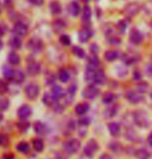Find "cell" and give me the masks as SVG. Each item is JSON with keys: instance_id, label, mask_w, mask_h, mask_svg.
<instances>
[{"instance_id": "cell-1", "label": "cell", "mask_w": 152, "mask_h": 159, "mask_svg": "<svg viewBox=\"0 0 152 159\" xmlns=\"http://www.w3.org/2000/svg\"><path fill=\"white\" fill-rule=\"evenodd\" d=\"M63 148H64V151L65 153L67 155H72L75 153L80 150L81 148V142L79 141L77 139H68L64 143L63 145Z\"/></svg>"}, {"instance_id": "cell-2", "label": "cell", "mask_w": 152, "mask_h": 159, "mask_svg": "<svg viewBox=\"0 0 152 159\" xmlns=\"http://www.w3.org/2000/svg\"><path fill=\"white\" fill-rule=\"evenodd\" d=\"M132 117H134V122L141 128H146L149 126V119H148L146 113L143 111H136L134 112Z\"/></svg>"}, {"instance_id": "cell-3", "label": "cell", "mask_w": 152, "mask_h": 159, "mask_svg": "<svg viewBox=\"0 0 152 159\" xmlns=\"http://www.w3.org/2000/svg\"><path fill=\"white\" fill-rule=\"evenodd\" d=\"M99 144L95 139H90L88 141V143L85 146L84 150H83V154L84 156H86L87 158H92L97 151H99Z\"/></svg>"}, {"instance_id": "cell-4", "label": "cell", "mask_w": 152, "mask_h": 159, "mask_svg": "<svg viewBox=\"0 0 152 159\" xmlns=\"http://www.w3.org/2000/svg\"><path fill=\"white\" fill-rule=\"evenodd\" d=\"M39 86L35 83H30L25 87V95L31 100L36 99L37 96L39 95Z\"/></svg>"}, {"instance_id": "cell-5", "label": "cell", "mask_w": 152, "mask_h": 159, "mask_svg": "<svg viewBox=\"0 0 152 159\" xmlns=\"http://www.w3.org/2000/svg\"><path fill=\"white\" fill-rule=\"evenodd\" d=\"M99 88H97L95 85H92V84L88 85L83 90V92H82L83 97L86 98V99H89V100H92L94 98H96L99 96Z\"/></svg>"}, {"instance_id": "cell-6", "label": "cell", "mask_w": 152, "mask_h": 159, "mask_svg": "<svg viewBox=\"0 0 152 159\" xmlns=\"http://www.w3.org/2000/svg\"><path fill=\"white\" fill-rule=\"evenodd\" d=\"M141 11V5L138 2H131L126 4L123 8V14L127 17H135Z\"/></svg>"}, {"instance_id": "cell-7", "label": "cell", "mask_w": 152, "mask_h": 159, "mask_svg": "<svg viewBox=\"0 0 152 159\" xmlns=\"http://www.w3.org/2000/svg\"><path fill=\"white\" fill-rule=\"evenodd\" d=\"M125 98L131 103H139L144 99V94L138 90H128L125 93Z\"/></svg>"}, {"instance_id": "cell-8", "label": "cell", "mask_w": 152, "mask_h": 159, "mask_svg": "<svg viewBox=\"0 0 152 159\" xmlns=\"http://www.w3.org/2000/svg\"><path fill=\"white\" fill-rule=\"evenodd\" d=\"M27 47H28V49L31 50L32 52H34V53H39L40 51L43 50L44 43H43L42 39H37V37H32V39H29V41H28Z\"/></svg>"}, {"instance_id": "cell-9", "label": "cell", "mask_w": 152, "mask_h": 159, "mask_svg": "<svg viewBox=\"0 0 152 159\" xmlns=\"http://www.w3.org/2000/svg\"><path fill=\"white\" fill-rule=\"evenodd\" d=\"M122 61L124 64L126 65H131V64H135L140 61V56L136 53H132V52H127V53H124L121 57Z\"/></svg>"}, {"instance_id": "cell-10", "label": "cell", "mask_w": 152, "mask_h": 159, "mask_svg": "<svg viewBox=\"0 0 152 159\" xmlns=\"http://www.w3.org/2000/svg\"><path fill=\"white\" fill-rule=\"evenodd\" d=\"M129 40L134 44H140L143 41V34L140 30L132 29L129 33Z\"/></svg>"}, {"instance_id": "cell-11", "label": "cell", "mask_w": 152, "mask_h": 159, "mask_svg": "<svg viewBox=\"0 0 152 159\" xmlns=\"http://www.w3.org/2000/svg\"><path fill=\"white\" fill-rule=\"evenodd\" d=\"M18 117L22 120L28 118L31 114H32V109L28 106V104H23L18 109Z\"/></svg>"}, {"instance_id": "cell-12", "label": "cell", "mask_w": 152, "mask_h": 159, "mask_svg": "<svg viewBox=\"0 0 152 159\" xmlns=\"http://www.w3.org/2000/svg\"><path fill=\"white\" fill-rule=\"evenodd\" d=\"M40 70V65L39 62L31 60L27 63V74L29 75H36Z\"/></svg>"}, {"instance_id": "cell-13", "label": "cell", "mask_w": 152, "mask_h": 159, "mask_svg": "<svg viewBox=\"0 0 152 159\" xmlns=\"http://www.w3.org/2000/svg\"><path fill=\"white\" fill-rule=\"evenodd\" d=\"M43 102L48 107H53L58 102V98L52 92H46L43 97Z\"/></svg>"}, {"instance_id": "cell-14", "label": "cell", "mask_w": 152, "mask_h": 159, "mask_svg": "<svg viewBox=\"0 0 152 159\" xmlns=\"http://www.w3.org/2000/svg\"><path fill=\"white\" fill-rule=\"evenodd\" d=\"M33 129H34V131L39 135H45L49 132L48 126H47L44 122H42V121H37V122L34 123Z\"/></svg>"}, {"instance_id": "cell-15", "label": "cell", "mask_w": 152, "mask_h": 159, "mask_svg": "<svg viewBox=\"0 0 152 159\" xmlns=\"http://www.w3.org/2000/svg\"><path fill=\"white\" fill-rule=\"evenodd\" d=\"M93 35V31L89 29V28H83L82 30H80L79 32V40L82 43H87L91 36Z\"/></svg>"}, {"instance_id": "cell-16", "label": "cell", "mask_w": 152, "mask_h": 159, "mask_svg": "<svg viewBox=\"0 0 152 159\" xmlns=\"http://www.w3.org/2000/svg\"><path fill=\"white\" fill-rule=\"evenodd\" d=\"M12 31H14V33L17 34L18 36H25L28 32V27H27V25L19 22V23L15 24Z\"/></svg>"}, {"instance_id": "cell-17", "label": "cell", "mask_w": 152, "mask_h": 159, "mask_svg": "<svg viewBox=\"0 0 152 159\" xmlns=\"http://www.w3.org/2000/svg\"><path fill=\"white\" fill-rule=\"evenodd\" d=\"M90 109V106L86 102H81L76 106L75 107V113L78 116H84L88 113V111Z\"/></svg>"}, {"instance_id": "cell-18", "label": "cell", "mask_w": 152, "mask_h": 159, "mask_svg": "<svg viewBox=\"0 0 152 159\" xmlns=\"http://www.w3.org/2000/svg\"><path fill=\"white\" fill-rule=\"evenodd\" d=\"M108 130H109V132H110L111 135L116 136V135H118L119 133H120L121 127H120V124L119 123L111 122V123L108 124Z\"/></svg>"}, {"instance_id": "cell-19", "label": "cell", "mask_w": 152, "mask_h": 159, "mask_svg": "<svg viewBox=\"0 0 152 159\" xmlns=\"http://www.w3.org/2000/svg\"><path fill=\"white\" fill-rule=\"evenodd\" d=\"M117 99V95L113 92H107V93L104 94L103 96V102L107 106H111V104L114 103V101Z\"/></svg>"}, {"instance_id": "cell-20", "label": "cell", "mask_w": 152, "mask_h": 159, "mask_svg": "<svg viewBox=\"0 0 152 159\" xmlns=\"http://www.w3.org/2000/svg\"><path fill=\"white\" fill-rule=\"evenodd\" d=\"M104 81H106V74H104V70H101V69H97L95 72V75H94L93 84L100 85V84H104Z\"/></svg>"}, {"instance_id": "cell-21", "label": "cell", "mask_w": 152, "mask_h": 159, "mask_svg": "<svg viewBox=\"0 0 152 159\" xmlns=\"http://www.w3.org/2000/svg\"><path fill=\"white\" fill-rule=\"evenodd\" d=\"M104 59L109 62H113L119 58V53L115 50H108L106 53H104Z\"/></svg>"}, {"instance_id": "cell-22", "label": "cell", "mask_w": 152, "mask_h": 159, "mask_svg": "<svg viewBox=\"0 0 152 159\" xmlns=\"http://www.w3.org/2000/svg\"><path fill=\"white\" fill-rule=\"evenodd\" d=\"M68 11H69V12H71V15L72 16V17H77L81 11V6L77 1H72L71 4H69Z\"/></svg>"}, {"instance_id": "cell-23", "label": "cell", "mask_w": 152, "mask_h": 159, "mask_svg": "<svg viewBox=\"0 0 152 159\" xmlns=\"http://www.w3.org/2000/svg\"><path fill=\"white\" fill-rule=\"evenodd\" d=\"M136 157H137L138 159H150L151 154L147 149L141 148V149H138V150L136 151Z\"/></svg>"}, {"instance_id": "cell-24", "label": "cell", "mask_w": 152, "mask_h": 159, "mask_svg": "<svg viewBox=\"0 0 152 159\" xmlns=\"http://www.w3.org/2000/svg\"><path fill=\"white\" fill-rule=\"evenodd\" d=\"M87 61H88V65L89 67H92V68H99V57L96 55H93V54H91V55L87 58Z\"/></svg>"}, {"instance_id": "cell-25", "label": "cell", "mask_w": 152, "mask_h": 159, "mask_svg": "<svg viewBox=\"0 0 152 159\" xmlns=\"http://www.w3.org/2000/svg\"><path fill=\"white\" fill-rule=\"evenodd\" d=\"M108 148H109L112 152H114V153H121L122 150H123V147H122L121 143L116 142V141L109 143V145H108Z\"/></svg>"}, {"instance_id": "cell-26", "label": "cell", "mask_w": 152, "mask_h": 159, "mask_svg": "<svg viewBox=\"0 0 152 159\" xmlns=\"http://www.w3.org/2000/svg\"><path fill=\"white\" fill-rule=\"evenodd\" d=\"M25 80V74L20 69H18V70H15L14 72V77H12V81L15 83H17V84H21V83H23Z\"/></svg>"}, {"instance_id": "cell-27", "label": "cell", "mask_w": 152, "mask_h": 159, "mask_svg": "<svg viewBox=\"0 0 152 159\" xmlns=\"http://www.w3.org/2000/svg\"><path fill=\"white\" fill-rule=\"evenodd\" d=\"M32 147L34 148V150L37 151V152H42L45 148V144H44V141L42 139L37 138V139H34L32 141Z\"/></svg>"}, {"instance_id": "cell-28", "label": "cell", "mask_w": 152, "mask_h": 159, "mask_svg": "<svg viewBox=\"0 0 152 159\" xmlns=\"http://www.w3.org/2000/svg\"><path fill=\"white\" fill-rule=\"evenodd\" d=\"M50 9L53 15H59L61 12V4L58 1L54 0L50 3Z\"/></svg>"}, {"instance_id": "cell-29", "label": "cell", "mask_w": 152, "mask_h": 159, "mask_svg": "<svg viewBox=\"0 0 152 159\" xmlns=\"http://www.w3.org/2000/svg\"><path fill=\"white\" fill-rule=\"evenodd\" d=\"M82 20L84 22H89L91 19V16H92V11L88 5H85L83 7V12H82Z\"/></svg>"}, {"instance_id": "cell-30", "label": "cell", "mask_w": 152, "mask_h": 159, "mask_svg": "<svg viewBox=\"0 0 152 159\" xmlns=\"http://www.w3.org/2000/svg\"><path fill=\"white\" fill-rule=\"evenodd\" d=\"M7 60H8V62L11 63L12 65H18L19 63H20V61H21L20 56H19L18 54L15 53V52H12V53L8 54Z\"/></svg>"}, {"instance_id": "cell-31", "label": "cell", "mask_w": 152, "mask_h": 159, "mask_svg": "<svg viewBox=\"0 0 152 159\" xmlns=\"http://www.w3.org/2000/svg\"><path fill=\"white\" fill-rule=\"evenodd\" d=\"M51 92H52V93L55 95L57 98H58V100L61 99V98L64 96V91H63V89L60 87V86H58V85L53 86V88H52V90H51Z\"/></svg>"}, {"instance_id": "cell-32", "label": "cell", "mask_w": 152, "mask_h": 159, "mask_svg": "<svg viewBox=\"0 0 152 159\" xmlns=\"http://www.w3.org/2000/svg\"><path fill=\"white\" fill-rule=\"evenodd\" d=\"M117 111H118V107L116 106H114V104H111V106L104 111V116H106L107 118H113V117L116 115Z\"/></svg>"}, {"instance_id": "cell-33", "label": "cell", "mask_w": 152, "mask_h": 159, "mask_svg": "<svg viewBox=\"0 0 152 159\" xmlns=\"http://www.w3.org/2000/svg\"><path fill=\"white\" fill-rule=\"evenodd\" d=\"M72 53H74V55L75 56H77L78 58H80V59H83L86 57V53H85V51L82 49V48L80 47H78V46H74L72 47Z\"/></svg>"}, {"instance_id": "cell-34", "label": "cell", "mask_w": 152, "mask_h": 159, "mask_svg": "<svg viewBox=\"0 0 152 159\" xmlns=\"http://www.w3.org/2000/svg\"><path fill=\"white\" fill-rule=\"evenodd\" d=\"M128 25H129V19H123V20L118 22L117 28H118V30L120 31V32L123 33L126 29H127Z\"/></svg>"}, {"instance_id": "cell-35", "label": "cell", "mask_w": 152, "mask_h": 159, "mask_svg": "<svg viewBox=\"0 0 152 159\" xmlns=\"http://www.w3.org/2000/svg\"><path fill=\"white\" fill-rule=\"evenodd\" d=\"M69 78H71V75H69V72L66 70V69H61V70L59 71L58 79L62 83H67L69 81Z\"/></svg>"}, {"instance_id": "cell-36", "label": "cell", "mask_w": 152, "mask_h": 159, "mask_svg": "<svg viewBox=\"0 0 152 159\" xmlns=\"http://www.w3.org/2000/svg\"><path fill=\"white\" fill-rule=\"evenodd\" d=\"M14 72H15V70L11 67V66H4V67H3V77H4L6 80H12Z\"/></svg>"}, {"instance_id": "cell-37", "label": "cell", "mask_w": 152, "mask_h": 159, "mask_svg": "<svg viewBox=\"0 0 152 159\" xmlns=\"http://www.w3.org/2000/svg\"><path fill=\"white\" fill-rule=\"evenodd\" d=\"M9 46H11L12 49L18 50V49H20L22 46V41L19 37H12V39L9 40Z\"/></svg>"}, {"instance_id": "cell-38", "label": "cell", "mask_w": 152, "mask_h": 159, "mask_svg": "<svg viewBox=\"0 0 152 159\" xmlns=\"http://www.w3.org/2000/svg\"><path fill=\"white\" fill-rule=\"evenodd\" d=\"M18 129H20V131H27L30 127V123L26 120H21L20 122L17 124Z\"/></svg>"}, {"instance_id": "cell-39", "label": "cell", "mask_w": 152, "mask_h": 159, "mask_svg": "<svg viewBox=\"0 0 152 159\" xmlns=\"http://www.w3.org/2000/svg\"><path fill=\"white\" fill-rule=\"evenodd\" d=\"M17 150L23 154L27 153V152L29 151V145H28L26 142H20L17 145Z\"/></svg>"}, {"instance_id": "cell-40", "label": "cell", "mask_w": 152, "mask_h": 159, "mask_svg": "<svg viewBox=\"0 0 152 159\" xmlns=\"http://www.w3.org/2000/svg\"><path fill=\"white\" fill-rule=\"evenodd\" d=\"M148 89H149V85H148V83H146V82H140L137 85V90L143 94L145 92L148 91Z\"/></svg>"}, {"instance_id": "cell-41", "label": "cell", "mask_w": 152, "mask_h": 159, "mask_svg": "<svg viewBox=\"0 0 152 159\" xmlns=\"http://www.w3.org/2000/svg\"><path fill=\"white\" fill-rule=\"evenodd\" d=\"M108 41H109L110 44H113V46H118V44L121 43V39H120L119 37L115 36V35L108 37Z\"/></svg>"}, {"instance_id": "cell-42", "label": "cell", "mask_w": 152, "mask_h": 159, "mask_svg": "<svg viewBox=\"0 0 152 159\" xmlns=\"http://www.w3.org/2000/svg\"><path fill=\"white\" fill-rule=\"evenodd\" d=\"M59 40L63 46H69V44H71V37L68 35H66V34H62V35L60 36Z\"/></svg>"}, {"instance_id": "cell-43", "label": "cell", "mask_w": 152, "mask_h": 159, "mask_svg": "<svg viewBox=\"0 0 152 159\" xmlns=\"http://www.w3.org/2000/svg\"><path fill=\"white\" fill-rule=\"evenodd\" d=\"M9 107V100L6 99V98H2L0 99V110L1 111H5L7 110Z\"/></svg>"}, {"instance_id": "cell-44", "label": "cell", "mask_w": 152, "mask_h": 159, "mask_svg": "<svg viewBox=\"0 0 152 159\" xmlns=\"http://www.w3.org/2000/svg\"><path fill=\"white\" fill-rule=\"evenodd\" d=\"M8 136L6 134H3V133H0V146L2 147H5L6 145L8 144Z\"/></svg>"}, {"instance_id": "cell-45", "label": "cell", "mask_w": 152, "mask_h": 159, "mask_svg": "<svg viewBox=\"0 0 152 159\" xmlns=\"http://www.w3.org/2000/svg\"><path fill=\"white\" fill-rule=\"evenodd\" d=\"M117 70H120V71H117V75H118L119 77H125V75H127V69L124 68L123 66H119V67L117 68Z\"/></svg>"}, {"instance_id": "cell-46", "label": "cell", "mask_w": 152, "mask_h": 159, "mask_svg": "<svg viewBox=\"0 0 152 159\" xmlns=\"http://www.w3.org/2000/svg\"><path fill=\"white\" fill-rule=\"evenodd\" d=\"M54 25H55V29L57 31L62 29V28H64V22L61 21V20H57L55 23H54Z\"/></svg>"}, {"instance_id": "cell-47", "label": "cell", "mask_w": 152, "mask_h": 159, "mask_svg": "<svg viewBox=\"0 0 152 159\" xmlns=\"http://www.w3.org/2000/svg\"><path fill=\"white\" fill-rule=\"evenodd\" d=\"M99 46H97L96 43H92L90 46V52H91V54H93V55H96V54L99 53Z\"/></svg>"}, {"instance_id": "cell-48", "label": "cell", "mask_w": 152, "mask_h": 159, "mask_svg": "<svg viewBox=\"0 0 152 159\" xmlns=\"http://www.w3.org/2000/svg\"><path fill=\"white\" fill-rule=\"evenodd\" d=\"M132 78H134V80H136V81H139V80H141L142 79L141 71L139 70V69H136V70H134V74H132Z\"/></svg>"}, {"instance_id": "cell-49", "label": "cell", "mask_w": 152, "mask_h": 159, "mask_svg": "<svg viewBox=\"0 0 152 159\" xmlns=\"http://www.w3.org/2000/svg\"><path fill=\"white\" fill-rule=\"evenodd\" d=\"M55 77L54 75H50V77L47 79L46 81V84L47 85H50V86H55Z\"/></svg>"}, {"instance_id": "cell-50", "label": "cell", "mask_w": 152, "mask_h": 159, "mask_svg": "<svg viewBox=\"0 0 152 159\" xmlns=\"http://www.w3.org/2000/svg\"><path fill=\"white\" fill-rule=\"evenodd\" d=\"M89 123H90V121L88 118H82L79 120V124H80L81 126H87Z\"/></svg>"}, {"instance_id": "cell-51", "label": "cell", "mask_w": 152, "mask_h": 159, "mask_svg": "<svg viewBox=\"0 0 152 159\" xmlns=\"http://www.w3.org/2000/svg\"><path fill=\"white\" fill-rule=\"evenodd\" d=\"M29 2L32 3V4H34V5L39 6V5H42L44 3V0H29Z\"/></svg>"}, {"instance_id": "cell-52", "label": "cell", "mask_w": 152, "mask_h": 159, "mask_svg": "<svg viewBox=\"0 0 152 159\" xmlns=\"http://www.w3.org/2000/svg\"><path fill=\"white\" fill-rule=\"evenodd\" d=\"M0 159H15V156L12 155V153H9V154H5V155H3V156L0 158Z\"/></svg>"}, {"instance_id": "cell-53", "label": "cell", "mask_w": 152, "mask_h": 159, "mask_svg": "<svg viewBox=\"0 0 152 159\" xmlns=\"http://www.w3.org/2000/svg\"><path fill=\"white\" fill-rule=\"evenodd\" d=\"M146 72H147V75H149L150 78H152V65H148V66H147Z\"/></svg>"}, {"instance_id": "cell-54", "label": "cell", "mask_w": 152, "mask_h": 159, "mask_svg": "<svg viewBox=\"0 0 152 159\" xmlns=\"http://www.w3.org/2000/svg\"><path fill=\"white\" fill-rule=\"evenodd\" d=\"M99 159H113V157L111 156V155H109V154H103L101 156H99Z\"/></svg>"}, {"instance_id": "cell-55", "label": "cell", "mask_w": 152, "mask_h": 159, "mask_svg": "<svg viewBox=\"0 0 152 159\" xmlns=\"http://www.w3.org/2000/svg\"><path fill=\"white\" fill-rule=\"evenodd\" d=\"M147 142H148V144H149V146H152V132L150 133L149 135H148Z\"/></svg>"}, {"instance_id": "cell-56", "label": "cell", "mask_w": 152, "mask_h": 159, "mask_svg": "<svg viewBox=\"0 0 152 159\" xmlns=\"http://www.w3.org/2000/svg\"><path fill=\"white\" fill-rule=\"evenodd\" d=\"M3 120V115H2V113H0V122Z\"/></svg>"}, {"instance_id": "cell-57", "label": "cell", "mask_w": 152, "mask_h": 159, "mask_svg": "<svg viewBox=\"0 0 152 159\" xmlns=\"http://www.w3.org/2000/svg\"><path fill=\"white\" fill-rule=\"evenodd\" d=\"M3 33H4V32H3V30L1 29V27H0V36L3 35Z\"/></svg>"}, {"instance_id": "cell-58", "label": "cell", "mask_w": 152, "mask_h": 159, "mask_svg": "<svg viewBox=\"0 0 152 159\" xmlns=\"http://www.w3.org/2000/svg\"><path fill=\"white\" fill-rule=\"evenodd\" d=\"M81 1H83V2H85V3H87V2H89L90 0H81Z\"/></svg>"}, {"instance_id": "cell-59", "label": "cell", "mask_w": 152, "mask_h": 159, "mask_svg": "<svg viewBox=\"0 0 152 159\" xmlns=\"http://www.w3.org/2000/svg\"><path fill=\"white\" fill-rule=\"evenodd\" d=\"M1 11H2V7H1V3H0V12H1Z\"/></svg>"}, {"instance_id": "cell-60", "label": "cell", "mask_w": 152, "mask_h": 159, "mask_svg": "<svg viewBox=\"0 0 152 159\" xmlns=\"http://www.w3.org/2000/svg\"><path fill=\"white\" fill-rule=\"evenodd\" d=\"M1 47H2V43H1V40H0V49H1Z\"/></svg>"}, {"instance_id": "cell-61", "label": "cell", "mask_w": 152, "mask_h": 159, "mask_svg": "<svg viewBox=\"0 0 152 159\" xmlns=\"http://www.w3.org/2000/svg\"><path fill=\"white\" fill-rule=\"evenodd\" d=\"M150 97L152 98V91H151V93H150Z\"/></svg>"}]
</instances>
